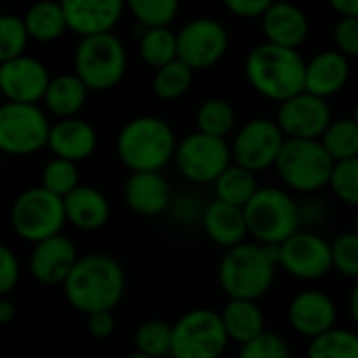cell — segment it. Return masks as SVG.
Returning a JSON list of instances; mask_svg holds the SVG:
<instances>
[{
	"label": "cell",
	"mask_w": 358,
	"mask_h": 358,
	"mask_svg": "<svg viewBox=\"0 0 358 358\" xmlns=\"http://www.w3.org/2000/svg\"><path fill=\"white\" fill-rule=\"evenodd\" d=\"M275 122L285 138L319 141L327 130V126L334 122V111L325 99L304 90L279 103Z\"/></svg>",
	"instance_id": "15"
},
{
	"label": "cell",
	"mask_w": 358,
	"mask_h": 358,
	"mask_svg": "<svg viewBox=\"0 0 358 358\" xmlns=\"http://www.w3.org/2000/svg\"><path fill=\"white\" fill-rule=\"evenodd\" d=\"M8 222L13 233L31 245L59 235L67 224L63 199L42 189L40 185L29 187L13 199Z\"/></svg>",
	"instance_id": "8"
},
{
	"label": "cell",
	"mask_w": 358,
	"mask_h": 358,
	"mask_svg": "<svg viewBox=\"0 0 358 358\" xmlns=\"http://www.w3.org/2000/svg\"><path fill=\"white\" fill-rule=\"evenodd\" d=\"M193 76L195 71L189 65H185L180 59H174L168 65L155 69V76L151 82L153 94L164 103H174L191 90Z\"/></svg>",
	"instance_id": "31"
},
{
	"label": "cell",
	"mask_w": 358,
	"mask_h": 358,
	"mask_svg": "<svg viewBox=\"0 0 358 358\" xmlns=\"http://www.w3.org/2000/svg\"><path fill=\"white\" fill-rule=\"evenodd\" d=\"M348 317L358 327V279L355 281L350 294H348Z\"/></svg>",
	"instance_id": "50"
},
{
	"label": "cell",
	"mask_w": 358,
	"mask_h": 358,
	"mask_svg": "<svg viewBox=\"0 0 358 358\" xmlns=\"http://www.w3.org/2000/svg\"><path fill=\"white\" fill-rule=\"evenodd\" d=\"M61 287L69 306L82 315L113 310L126 294V271L109 254H86L78 258Z\"/></svg>",
	"instance_id": "1"
},
{
	"label": "cell",
	"mask_w": 358,
	"mask_h": 358,
	"mask_svg": "<svg viewBox=\"0 0 358 358\" xmlns=\"http://www.w3.org/2000/svg\"><path fill=\"white\" fill-rule=\"evenodd\" d=\"M21 279V264L17 254L0 243V298L8 296Z\"/></svg>",
	"instance_id": "45"
},
{
	"label": "cell",
	"mask_w": 358,
	"mask_h": 358,
	"mask_svg": "<svg viewBox=\"0 0 358 358\" xmlns=\"http://www.w3.org/2000/svg\"><path fill=\"white\" fill-rule=\"evenodd\" d=\"M203 210H206V203L197 195L185 193V195L172 197L166 214L182 229H197L201 227Z\"/></svg>",
	"instance_id": "42"
},
{
	"label": "cell",
	"mask_w": 358,
	"mask_h": 358,
	"mask_svg": "<svg viewBox=\"0 0 358 358\" xmlns=\"http://www.w3.org/2000/svg\"><path fill=\"white\" fill-rule=\"evenodd\" d=\"M86 327H88V334L94 340H107V338H111L113 331H115L113 310H101V313L86 315Z\"/></svg>",
	"instance_id": "47"
},
{
	"label": "cell",
	"mask_w": 358,
	"mask_h": 358,
	"mask_svg": "<svg viewBox=\"0 0 358 358\" xmlns=\"http://www.w3.org/2000/svg\"><path fill=\"white\" fill-rule=\"evenodd\" d=\"M50 117L42 105L0 103V153L27 157L46 149Z\"/></svg>",
	"instance_id": "10"
},
{
	"label": "cell",
	"mask_w": 358,
	"mask_h": 358,
	"mask_svg": "<svg viewBox=\"0 0 358 358\" xmlns=\"http://www.w3.org/2000/svg\"><path fill=\"white\" fill-rule=\"evenodd\" d=\"M124 358H151V357H147V355H143V352H136V350H132L130 355H126Z\"/></svg>",
	"instance_id": "51"
},
{
	"label": "cell",
	"mask_w": 358,
	"mask_h": 358,
	"mask_svg": "<svg viewBox=\"0 0 358 358\" xmlns=\"http://www.w3.org/2000/svg\"><path fill=\"white\" fill-rule=\"evenodd\" d=\"M88 88L76 73H59L52 76L48 82V88L42 96V109L52 115L55 120L63 117H76L86 101H88Z\"/></svg>",
	"instance_id": "26"
},
{
	"label": "cell",
	"mask_w": 358,
	"mask_h": 358,
	"mask_svg": "<svg viewBox=\"0 0 358 358\" xmlns=\"http://www.w3.org/2000/svg\"><path fill=\"white\" fill-rule=\"evenodd\" d=\"M78 258L80 254L76 243L67 235L59 233L31 245L27 268L40 285H63Z\"/></svg>",
	"instance_id": "18"
},
{
	"label": "cell",
	"mask_w": 358,
	"mask_h": 358,
	"mask_svg": "<svg viewBox=\"0 0 358 358\" xmlns=\"http://www.w3.org/2000/svg\"><path fill=\"white\" fill-rule=\"evenodd\" d=\"M331 266L344 279H358V233L346 231L331 241Z\"/></svg>",
	"instance_id": "40"
},
{
	"label": "cell",
	"mask_w": 358,
	"mask_h": 358,
	"mask_svg": "<svg viewBox=\"0 0 358 358\" xmlns=\"http://www.w3.org/2000/svg\"><path fill=\"white\" fill-rule=\"evenodd\" d=\"M306 358H358V331L334 327L323 336L308 340Z\"/></svg>",
	"instance_id": "33"
},
{
	"label": "cell",
	"mask_w": 358,
	"mask_h": 358,
	"mask_svg": "<svg viewBox=\"0 0 358 358\" xmlns=\"http://www.w3.org/2000/svg\"><path fill=\"white\" fill-rule=\"evenodd\" d=\"M338 317L336 300L319 287L300 289L287 304V325L296 336L306 340H315L338 327Z\"/></svg>",
	"instance_id": "16"
},
{
	"label": "cell",
	"mask_w": 358,
	"mask_h": 358,
	"mask_svg": "<svg viewBox=\"0 0 358 358\" xmlns=\"http://www.w3.org/2000/svg\"><path fill=\"white\" fill-rule=\"evenodd\" d=\"M298 214H300V229L319 231L329 220V206L317 195H304V199L298 201Z\"/></svg>",
	"instance_id": "43"
},
{
	"label": "cell",
	"mask_w": 358,
	"mask_h": 358,
	"mask_svg": "<svg viewBox=\"0 0 358 358\" xmlns=\"http://www.w3.org/2000/svg\"><path fill=\"white\" fill-rule=\"evenodd\" d=\"M277 248L243 241L218 262V285L229 300H262L277 279Z\"/></svg>",
	"instance_id": "2"
},
{
	"label": "cell",
	"mask_w": 358,
	"mask_h": 358,
	"mask_svg": "<svg viewBox=\"0 0 358 358\" xmlns=\"http://www.w3.org/2000/svg\"><path fill=\"white\" fill-rule=\"evenodd\" d=\"M199 229L206 233V237L214 245H218L222 250H231V248L248 241V224H245L243 208L231 206L220 199L206 203Z\"/></svg>",
	"instance_id": "25"
},
{
	"label": "cell",
	"mask_w": 358,
	"mask_h": 358,
	"mask_svg": "<svg viewBox=\"0 0 358 358\" xmlns=\"http://www.w3.org/2000/svg\"><path fill=\"white\" fill-rule=\"evenodd\" d=\"M304 76L306 61L296 48L262 42L245 57V78L250 86L275 103L304 92Z\"/></svg>",
	"instance_id": "4"
},
{
	"label": "cell",
	"mask_w": 358,
	"mask_h": 358,
	"mask_svg": "<svg viewBox=\"0 0 358 358\" xmlns=\"http://www.w3.org/2000/svg\"><path fill=\"white\" fill-rule=\"evenodd\" d=\"M99 145V134L94 126L82 117H63L50 124L46 149L52 157H61L73 164L86 162L92 157Z\"/></svg>",
	"instance_id": "21"
},
{
	"label": "cell",
	"mask_w": 358,
	"mask_h": 358,
	"mask_svg": "<svg viewBox=\"0 0 358 358\" xmlns=\"http://www.w3.org/2000/svg\"><path fill=\"white\" fill-rule=\"evenodd\" d=\"M235 124H237L235 107L227 99H220V96L203 101L195 111L197 132H203L210 136L227 138L235 130Z\"/></svg>",
	"instance_id": "32"
},
{
	"label": "cell",
	"mask_w": 358,
	"mask_h": 358,
	"mask_svg": "<svg viewBox=\"0 0 358 358\" xmlns=\"http://www.w3.org/2000/svg\"><path fill=\"white\" fill-rule=\"evenodd\" d=\"M50 78L48 67L29 55L0 63V99L8 103L40 105Z\"/></svg>",
	"instance_id": "17"
},
{
	"label": "cell",
	"mask_w": 358,
	"mask_h": 358,
	"mask_svg": "<svg viewBox=\"0 0 358 358\" xmlns=\"http://www.w3.org/2000/svg\"><path fill=\"white\" fill-rule=\"evenodd\" d=\"M172 162L185 180L193 185H214L233 164L231 143L195 130L178 141Z\"/></svg>",
	"instance_id": "11"
},
{
	"label": "cell",
	"mask_w": 358,
	"mask_h": 358,
	"mask_svg": "<svg viewBox=\"0 0 358 358\" xmlns=\"http://www.w3.org/2000/svg\"><path fill=\"white\" fill-rule=\"evenodd\" d=\"M285 136L275 120L256 117L245 122L231 143L233 164L243 166L252 172H264L275 168V162L283 149Z\"/></svg>",
	"instance_id": "14"
},
{
	"label": "cell",
	"mask_w": 358,
	"mask_h": 358,
	"mask_svg": "<svg viewBox=\"0 0 358 358\" xmlns=\"http://www.w3.org/2000/svg\"><path fill=\"white\" fill-rule=\"evenodd\" d=\"M40 187L50 191L57 197H67L76 187H80V170L78 164L52 157L44 164L40 174Z\"/></svg>",
	"instance_id": "37"
},
{
	"label": "cell",
	"mask_w": 358,
	"mask_h": 358,
	"mask_svg": "<svg viewBox=\"0 0 358 358\" xmlns=\"http://www.w3.org/2000/svg\"><path fill=\"white\" fill-rule=\"evenodd\" d=\"M172 197V185L162 172H130L124 182L126 208L145 218L166 214Z\"/></svg>",
	"instance_id": "20"
},
{
	"label": "cell",
	"mask_w": 358,
	"mask_h": 358,
	"mask_svg": "<svg viewBox=\"0 0 358 358\" xmlns=\"http://www.w3.org/2000/svg\"><path fill=\"white\" fill-rule=\"evenodd\" d=\"M237 358H294V350L281 334L264 331L258 338L241 344Z\"/></svg>",
	"instance_id": "41"
},
{
	"label": "cell",
	"mask_w": 358,
	"mask_h": 358,
	"mask_svg": "<svg viewBox=\"0 0 358 358\" xmlns=\"http://www.w3.org/2000/svg\"><path fill=\"white\" fill-rule=\"evenodd\" d=\"M229 344L220 313L212 308H191L172 323V358H222Z\"/></svg>",
	"instance_id": "9"
},
{
	"label": "cell",
	"mask_w": 358,
	"mask_h": 358,
	"mask_svg": "<svg viewBox=\"0 0 358 358\" xmlns=\"http://www.w3.org/2000/svg\"><path fill=\"white\" fill-rule=\"evenodd\" d=\"M59 4L67 29L80 38L113 31L126 13L124 0H59Z\"/></svg>",
	"instance_id": "19"
},
{
	"label": "cell",
	"mask_w": 358,
	"mask_h": 358,
	"mask_svg": "<svg viewBox=\"0 0 358 358\" xmlns=\"http://www.w3.org/2000/svg\"><path fill=\"white\" fill-rule=\"evenodd\" d=\"M63 208L67 224L84 233L101 231L111 218L109 199L103 191L90 185H80L67 197H63Z\"/></svg>",
	"instance_id": "23"
},
{
	"label": "cell",
	"mask_w": 358,
	"mask_h": 358,
	"mask_svg": "<svg viewBox=\"0 0 358 358\" xmlns=\"http://www.w3.org/2000/svg\"><path fill=\"white\" fill-rule=\"evenodd\" d=\"M0 103H2V99H0Z\"/></svg>",
	"instance_id": "54"
},
{
	"label": "cell",
	"mask_w": 358,
	"mask_h": 358,
	"mask_svg": "<svg viewBox=\"0 0 358 358\" xmlns=\"http://www.w3.org/2000/svg\"><path fill=\"white\" fill-rule=\"evenodd\" d=\"M355 231L358 233V208H357V216H355Z\"/></svg>",
	"instance_id": "53"
},
{
	"label": "cell",
	"mask_w": 358,
	"mask_h": 358,
	"mask_svg": "<svg viewBox=\"0 0 358 358\" xmlns=\"http://www.w3.org/2000/svg\"><path fill=\"white\" fill-rule=\"evenodd\" d=\"M132 344H134L136 352H143L147 357H170V350H172V325L162 321V319H147L134 329Z\"/></svg>",
	"instance_id": "34"
},
{
	"label": "cell",
	"mask_w": 358,
	"mask_h": 358,
	"mask_svg": "<svg viewBox=\"0 0 358 358\" xmlns=\"http://www.w3.org/2000/svg\"><path fill=\"white\" fill-rule=\"evenodd\" d=\"M231 38L227 27L212 17H197L185 23L176 31L178 59L193 71H203L218 65L227 50Z\"/></svg>",
	"instance_id": "13"
},
{
	"label": "cell",
	"mask_w": 358,
	"mask_h": 358,
	"mask_svg": "<svg viewBox=\"0 0 358 358\" xmlns=\"http://www.w3.org/2000/svg\"><path fill=\"white\" fill-rule=\"evenodd\" d=\"M334 164L321 141L285 138L275 170L289 193L317 195L329 185Z\"/></svg>",
	"instance_id": "7"
},
{
	"label": "cell",
	"mask_w": 358,
	"mask_h": 358,
	"mask_svg": "<svg viewBox=\"0 0 358 358\" xmlns=\"http://www.w3.org/2000/svg\"><path fill=\"white\" fill-rule=\"evenodd\" d=\"M350 80V61L342 52L334 50H323L315 55L310 61H306V76H304V90L329 99L344 90V86Z\"/></svg>",
	"instance_id": "24"
},
{
	"label": "cell",
	"mask_w": 358,
	"mask_h": 358,
	"mask_svg": "<svg viewBox=\"0 0 358 358\" xmlns=\"http://www.w3.org/2000/svg\"><path fill=\"white\" fill-rule=\"evenodd\" d=\"M128 69V50L113 31L80 38L73 50V73L88 90L105 92L115 88Z\"/></svg>",
	"instance_id": "6"
},
{
	"label": "cell",
	"mask_w": 358,
	"mask_h": 358,
	"mask_svg": "<svg viewBox=\"0 0 358 358\" xmlns=\"http://www.w3.org/2000/svg\"><path fill=\"white\" fill-rule=\"evenodd\" d=\"M340 17H358V0H327Z\"/></svg>",
	"instance_id": "48"
},
{
	"label": "cell",
	"mask_w": 358,
	"mask_h": 358,
	"mask_svg": "<svg viewBox=\"0 0 358 358\" xmlns=\"http://www.w3.org/2000/svg\"><path fill=\"white\" fill-rule=\"evenodd\" d=\"M248 237L262 245H281L300 231L298 199L281 187H260L243 206Z\"/></svg>",
	"instance_id": "5"
},
{
	"label": "cell",
	"mask_w": 358,
	"mask_h": 358,
	"mask_svg": "<svg viewBox=\"0 0 358 358\" xmlns=\"http://www.w3.org/2000/svg\"><path fill=\"white\" fill-rule=\"evenodd\" d=\"M260 19H262V31L266 36V42L277 46L298 50L306 42L310 31L306 13L294 2L275 0Z\"/></svg>",
	"instance_id": "22"
},
{
	"label": "cell",
	"mask_w": 358,
	"mask_h": 358,
	"mask_svg": "<svg viewBox=\"0 0 358 358\" xmlns=\"http://www.w3.org/2000/svg\"><path fill=\"white\" fill-rule=\"evenodd\" d=\"M224 331L231 342L245 344L266 331V317L254 300H227L220 310Z\"/></svg>",
	"instance_id": "27"
},
{
	"label": "cell",
	"mask_w": 358,
	"mask_h": 358,
	"mask_svg": "<svg viewBox=\"0 0 358 358\" xmlns=\"http://www.w3.org/2000/svg\"><path fill=\"white\" fill-rule=\"evenodd\" d=\"M21 19L29 40L40 44L57 42L59 38L65 36V31H69L59 0H36L34 4L27 6Z\"/></svg>",
	"instance_id": "28"
},
{
	"label": "cell",
	"mask_w": 358,
	"mask_h": 358,
	"mask_svg": "<svg viewBox=\"0 0 358 358\" xmlns=\"http://www.w3.org/2000/svg\"><path fill=\"white\" fill-rule=\"evenodd\" d=\"M176 145L174 128L151 113L128 120L115 136V153L130 172H162L174 159Z\"/></svg>",
	"instance_id": "3"
},
{
	"label": "cell",
	"mask_w": 358,
	"mask_h": 358,
	"mask_svg": "<svg viewBox=\"0 0 358 358\" xmlns=\"http://www.w3.org/2000/svg\"><path fill=\"white\" fill-rule=\"evenodd\" d=\"M258 189H260V185L256 178V172H252L243 166H237V164H231L214 182L216 199L227 201L237 208H243L254 197V193Z\"/></svg>",
	"instance_id": "30"
},
{
	"label": "cell",
	"mask_w": 358,
	"mask_h": 358,
	"mask_svg": "<svg viewBox=\"0 0 358 358\" xmlns=\"http://www.w3.org/2000/svg\"><path fill=\"white\" fill-rule=\"evenodd\" d=\"M336 50L348 59H358V17H340L334 27Z\"/></svg>",
	"instance_id": "44"
},
{
	"label": "cell",
	"mask_w": 358,
	"mask_h": 358,
	"mask_svg": "<svg viewBox=\"0 0 358 358\" xmlns=\"http://www.w3.org/2000/svg\"><path fill=\"white\" fill-rule=\"evenodd\" d=\"M277 262L279 268L296 281H321L334 271L331 241H327L319 231L300 229L277 245Z\"/></svg>",
	"instance_id": "12"
},
{
	"label": "cell",
	"mask_w": 358,
	"mask_h": 358,
	"mask_svg": "<svg viewBox=\"0 0 358 358\" xmlns=\"http://www.w3.org/2000/svg\"><path fill=\"white\" fill-rule=\"evenodd\" d=\"M222 6L239 19H260L275 0H220Z\"/></svg>",
	"instance_id": "46"
},
{
	"label": "cell",
	"mask_w": 358,
	"mask_h": 358,
	"mask_svg": "<svg viewBox=\"0 0 358 358\" xmlns=\"http://www.w3.org/2000/svg\"><path fill=\"white\" fill-rule=\"evenodd\" d=\"M319 141L334 162L358 157V124L352 117L334 120Z\"/></svg>",
	"instance_id": "35"
},
{
	"label": "cell",
	"mask_w": 358,
	"mask_h": 358,
	"mask_svg": "<svg viewBox=\"0 0 358 358\" xmlns=\"http://www.w3.org/2000/svg\"><path fill=\"white\" fill-rule=\"evenodd\" d=\"M138 57L151 69H159L170 61L178 59L176 31L170 25L145 27L138 36Z\"/></svg>",
	"instance_id": "29"
},
{
	"label": "cell",
	"mask_w": 358,
	"mask_h": 358,
	"mask_svg": "<svg viewBox=\"0 0 358 358\" xmlns=\"http://www.w3.org/2000/svg\"><path fill=\"white\" fill-rule=\"evenodd\" d=\"M29 36L25 31L23 19L10 13L0 15V63L25 55Z\"/></svg>",
	"instance_id": "39"
},
{
	"label": "cell",
	"mask_w": 358,
	"mask_h": 358,
	"mask_svg": "<svg viewBox=\"0 0 358 358\" xmlns=\"http://www.w3.org/2000/svg\"><path fill=\"white\" fill-rule=\"evenodd\" d=\"M124 4L143 29L170 25L180 10V0H124Z\"/></svg>",
	"instance_id": "36"
},
{
	"label": "cell",
	"mask_w": 358,
	"mask_h": 358,
	"mask_svg": "<svg viewBox=\"0 0 358 358\" xmlns=\"http://www.w3.org/2000/svg\"><path fill=\"white\" fill-rule=\"evenodd\" d=\"M327 187L340 203L358 208V157L336 162Z\"/></svg>",
	"instance_id": "38"
},
{
	"label": "cell",
	"mask_w": 358,
	"mask_h": 358,
	"mask_svg": "<svg viewBox=\"0 0 358 358\" xmlns=\"http://www.w3.org/2000/svg\"><path fill=\"white\" fill-rule=\"evenodd\" d=\"M15 317H17V306L8 300V296L0 298V327L10 325Z\"/></svg>",
	"instance_id": "49"
},
{
	"label": "cell",
	"mask_w": 358,
	"mask_h": 358,
	"mask_svg": "<svg viewBox=\"0 0 358 358\" xmlns=\"http://www.w3.org/2000/svg\"><path fill=\"white\" fill-rule=\"evenodd\" d=\"M352 120H355V122H357V124H358V105H357V107H355V111H352Z\"/></svg>",
	"instance_id": "52"
}]
</instances>
